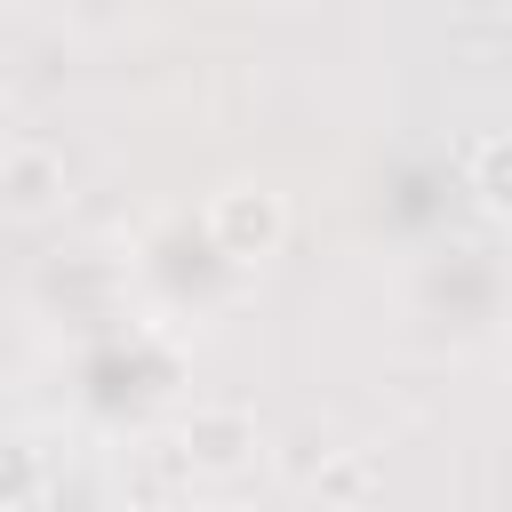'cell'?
Returning a JSON list of instances; mask_svg holds the SVG:
<instances>
[{
	"label": "cell",
	"instance_id": "obj_1",
	"mask_svg": "<svg viewBox=\"0 0 512 512\" xmlns=\"http://www.w3.org/2000/svg\"><path fill=\"white\" fill-rule=\"evenodd\" d=\"M208 232H216V248L224 256H272L280 248V232H288V208H280V192H256V184H232V192H216V208H208Z\"/></svg>",
	"mask_w": 512,
	"mask_h": 512
},
{
	"label": "cell",
	"instance_id": "obj_2",
	"mask_svg": "<svg viewBox=\"0 0 512 512\" xmlns=\"http://www.w3.org/2000/svg\"><path fill=\"white\" fill-rule=\"evenodd\" d=\"M56 192H64V160L56 152H40V144L0 152V208L8 216H48Z\"/></svg>",
	"mask_w": 512,
	"mask_h": 512
},
{
	"label": "cell",
	"instance_id": "obj_3",
	"mask_svg": "<svg viewBox=\"0 0 512 512\" xmlns=\"http://www.w3.org/2000/svg\"><path fill=\"white\" fill-rule=\"evenodd\" d=\"M248 448H256V424H248L240 408H200V416L184 424V456H192L200 472H232V464H248Z\"/></svg>",
	"mask_w": 512,
	"mask_h": 512
},
{
	"label": "cell",
	"instance_id": "obj_4",
	"mask_svg": "<svg viewBox=\"0 0 512 512\" xmlns=\"http://www.w3.org/2000/svg\"><path fill=\"white\" fill-rule=\"evenodd\" d=\"M472 184H480L488 208H512V136H488L472 152Z\"/></svg>",
	"mask_w": 512,
	"mask_h": 512
},
{
	"label": "cell",
	"instance_id": "obj_5",
	"mask_svg": "<svg viewBox=\"0 0 512 512\" xmlns=\"http://www.w3.org/2000/svg\"><path fill=\"white\" fill-rule=\"evenodd\" d=\"M32 480H40V464H32V448H16V440H0V504H16V496H32Z\"/></svg>",
	"mask_w": 512,
	"mask_h": 512
}]
</instances>
